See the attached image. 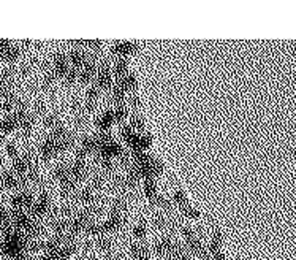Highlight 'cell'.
<instances>
[{
    "label": "cell",
    "instance_id": "3957f363",
    "mask_svg": "<svg viewBox=\"0 0 296 260\" xmlns=\"http://www.w3.org/2000/svg\"><path fill=\"white\" fill-rule=\"evenodd\" d=\"M38 154L41 156V159H43V160H51V159H54V157L59 154L56 138H54L52 135L46 137L45 140L41 141V144H40Z\"/></svg>",
    "mask_w": 296,
    "mask_h": 260
},
{
    "label": "cell",
    "instance_id": "ba28073f",
    "mask_svg": "<svg viewBox=\"0 0 296 260\" xmlns=\"http://www.w3.org/2000/svg\"><path fill=\"white\" fill-rule=\"evenodd\" d=\"M97 71H99V65H97L95 57H89L87 64L80 70V83L89 84L92 80H95Z\"/></svg>",
    "mask_w": 296,
    "mask_h": 260
},
{
    "label": "cell",
    "instance_id": "d6986e66",
    "mask_svg": "<svg viewBox=\"0 0 296 260\" xmlns=\"http://www.w3.org/2000/svg\"><path fill=\"white\" fill-rule=\"evenodd\" d=\"M80 202L84 203L86 207H95L97 203V191L92 187H86L80 192Z\"/></svg>",
    "mask_w": 296,
    "mask_h": 260
},
{
    "label": "cell",
    "instance_id": "e575fe53",
    "mask_svg": "<svg viewBox=\"0 0 296 260\" xmlns=\"http://www.w3.org/2000/svg\"><path fill=\"white\" fill-rule=\"evenodd\" d=\"M129 104H130V106L133 108L135 111H138L141 108V102H140V95H138L136 92L135 94H132L130 95V100H129Z\"/></svg>",
    "mask_w": 296,
    "mask_h": 260
},
{
    "label": "cell",
    "instance_id": "83f0119b",
    "mask_svg": "<svg viewBox=\"0 0 296 260\" xmlns=\"http://www.w3.org/2000/svg\"><path fill=\"white\" fill-rule=\"evenodd\" d=\"M45 125H46V129H49L52 132L54 129H57V127L62 125V121H60V118L57 116V114L51 113L45 118Z\"/></svg>",
    "mask_w": 296,
    "mask_h": 260
},
{
    "label": "cell",
    "instance_id": "4fadbf2b",
    "mask_svg": "<svg viewBox=\"0 0 296 260\" xmlns=\"http://www.w3.org/2000/svg\"><path fill=\"white\" fill-rule=\"evenodd\" d=\"M54 178H56L60 184L67 183V181H71V165L65 164V162H60V164L54 168Z\"/></svg>",
    "mask_w": 296,
    "mask_h": 260
},
{
    "label": "cell",
    "instance_id": "8992f818",
    "mask_svg": "<svg viewBox=\"0 0 296 260\" xmlns=\"http://www.w3.org/2000/svg\"><path fill=\"white\" fill-rule=\"evenodd\" d=\"M33 197L32 193H29L26 191L22 192H17L16 195L11 197V207H13V209H30L33 207Z\"/></svg>",
    "mask_w": 296,
    "mask_h": 260
},
{
    "label": "cell",
    "instance_id": "836d02e7",
    "mask_svg": "<svg viewBox=\"0 0 296 260\" xmlns=\"http://www.w3.org/2000/svg\"><path fill=\"white\" fill-rule=\"evenodd\" d=\"M100 168L106 173L113 172L114 164H113V159H100Z\"/></svg>",
    "mask_w": 296,
    "mask_h": 260
},
{
    "label": "cell",
    "instance_id": "74e56055",
    "mask_svg": "<svg viewBox=\"0 0 296 260\" xmlns=\"http://www.w3.org/2000/svg\"><path fill=\"white\" fill-rule=\"evenodd\" d=\"M11 46V43L8 40H0V57H3V54L8 51V48Z\"/></svg>",
    "mask_w": 296,
    "mask_h": 260
},
{
    "label": "cell",
    "instance_id": "e0dca14e",
    "mask_svg": "<svg viewBox=\"0 0 296 260\" xmlns=\"http://www.w3.org/2000/svg\"><path fill=\"white\" fill-rule=\"evenodd\" d=\"M17 127H19V122H17V119L15 118V114H8L7 118H3L0 121V132H2V134H11V132H15Z\"/></svg>",
    "mask_w": 296,
    "mask_h": 260
},
{
    "label": "cell",
    "instance_id": "d4e9b609",
    "mask_svg": "<svg viewBox=\"0 0 296 260\" xmlns=\"http://www.w3.org/2000/svg\"><path fill=\"white\" fill-rule=\"evenodd\" d=\"M173 203L176 205V207H179L181 209L185 208L187 205H189V200H187V195L179 189V187H176L173 192Z\"/></svg>",
    "mask_w": 296,
    "mask_h": 260
},
{
    "label": "cell",
    "instance_id": "cb8c5ba5",
    "mask_svg": "<svg viewBox=\"0 0 296 260\" xmlns=\"http://www.w3.org/2000/svg\"><path fill=\"white\" fill-rule=\"evenodd\" d=\"M129 125L136 132V134H143V132H144V119H143V116L140 114V111H135V113L130 114V122H129Z\"/></svg>",
    "mask_w": 296,
    "mask_h": 260
},
{
    "label": "cell",
    "instance_id": "2e32d148",
    "mask_svg": "<svg viewBox=\"0 0 296 260\" xmlns=\"http://www.w3.org/2000/svg\"><path fill=\"white\" fill-rule=\"evenodd\" d=\"M113 73L114 76L120 80V78H124L125 75H129V59H124V57H117L114 60L113 64Z\"/></svg>",
    "mask_w": 296,
    "mask_h": 260
},
{
    "label": "cell",
    "instance_id": "d590c367",
    "mask_svg": "<svg viewBox=\"0 0 296 260\" xmlns=\"http://www.w3.org/2000/svg\"><path fill=\"white\" fill-rule=\"evenodd\" d=\"M7 154L11 157V159H17L19 157V153H17V148H16V144L13 143H7Z\"/></svg>",
    "mask_w": 296,
    "mask_h": 260
},
{
    "label": "cell",
    "instance_id": "8d00e7d4",
    "mask_svg": "<svg viewBox=\"0 0 296 260\" xmlns=\"http://www.w3.org/2000/svg\"><path fill=\"white\" fill-rule=\"evenodd\" d=\"M87 46L90 48V50H94V51H100L101 48H103V41H100V40H89L87 41Z\"/></svg>",
    "mask_w": 296,
    "mask_h": 260
},
{
    "label": "cell",
    "instance_id": "8fae6325",
    "mask_svg": "<svg viewBox=\"0 0 296 260\" xmlns=\"http://www.w3.org/2000/svg\"><path fill=\"white\" fill-rule=\"evenodd\" d=\"M116 122L113 110H105L95 121V125L99 127V132H110V129Z\"/></svg>",
    "mask_w": 296,
    "mask_h": 260
},
{
    "label": "cell",
    "instance_id": "277c9868",
    "mask_svg": "<svg viewBox=\"0 0 296 260\" xmlns=\"http://www.w3.org/2000/svg\"><path fill=\"white\" fill-rule=\"evenodd\" d=\"M70 60H68V54H64V52H57L56 56H54V60H52V70L56 71L57 78H65V75L68 73L70 70Z\"/></svg>",
    "mask_w": 296,
    "mask_h": 260
},
{
    "label": "cell",
    "instance_id": "ffe728a7",
    "mask_svg": "<svg viewBox=\"0 0 296 260\" xmlns=\"http://www.w3.org/2000/svg\"><path fill=\"white\" fill-rule=\"evenodd\" d=\"M119 134H120V138H122L124 143L129 144L130 148L133 146V143H135V140H136L138 134H136L133 129H132L129 124H124L122 127H120V132H119Z\"/></svg>",
    "mask_w": 296,
    "mask_h": 260
},
{
    "label": "cell",
    "instance_id": "52a82bcc",
    "mask_svg": "<svg viewBox=\"0 0 296 260\" xmlns=\"http://www.w3.org/2000/svg\"><path fill=\"white\" fill-rule=\"evenodd\" d=\"M97 153H99L100 159H114V157H122L124 149L119 143L111 141L108 144H103V146H100L97 149Z\"/></svg>",
    "mask_w": 296,
    "mask_h": 260
},
{
    "label": "cell",
    "instance_id": "5b68a950",
    "mask_svg": "<svg viewBox=\"0 0 296 260\" xmlns=\"http://www.w3.org/2000/svg\"><path fill=\"white\" fill-rule=\"evenodd\" d=\"M138 50H140V45L135 43V41H116L113 45V52L117 57H124V59L135 54Z\"/></svg>",
    "mask_w": 296,
    "mask_h": 260
},
{
    "label": "cell",
    "instance_id": "f546056e",
    "mask_svg": "<svg viewBox=\"0 0 296 260\" xmlns=\"http://www.w3.org/2000/svg\"><path fill=\"white\" fill-rule=\"evenodd\" d=\"M113 111H114V119H116L117 124H122L124 121L127 119V116H129V111H127V106H125V105L114 106Z\"/></svg>",
    "mask_w": 296,
    "mask_h": 260
},
{
    "label": "cell",
    "instance_id": "4dcf8cb0",
    "mask_svg": "<svg viewBox=\"0 0 296 260\" xmlns=\"http://www.w3.org/2000/svg\"><path fill=\"white\" fill-rule=\"evenodd\" d=\"M182 214L185 219H190V221L200 219V213H198V209L195 207H192V205H187L185 208H182Z\"/></svg>",
    "mask_w": 296,
    "mask_h": 260
},
{
    "label": "cell",
    "instance_id": "4316f807",
    "mask_svg": "<svg viewBox=\"0 0 296 260\" xmlns=\"http://www.w3.org/2000/svg\"><path fill=\"white\" fill-rule=\"evenodd\" d=\"M33 122H35L33 116L30 113L22 121H19V129L24 132V135H30V132H32V129H33Z\"/></svg>",
    "mask_w": 296,
    "mask_h": 260
},
{
    "label": "cell",
    "instance_id": "7c38bea8",
    "mask_svg": "<svg viewBox=\"0 0 296 260\" xmlns=\"http://www.w3.org/2000/svg\"><path fill=\"white\" fill-rule=\"evenodd\" d=\"M87 176V165H86V160H80V159H75V162L71 164V178L78 184L81 183L82 179H86Z\"/></svg>",
    "mask_w": 296,
    "mask_h": 260
},
{
    "label": "cell",
    "instance_id": "603a6c76",
    "mask_svg": "<svg viewBox=\"0 0 296 260\" xmlns=\"http://www.w3.org/2000/svg\"><path fill=\"white\" fill-rule=\"evenodd\" d=\"M84 153L89 154H94L97 153V140H95V135H84L82 140H81V146H80Z\"/></svg>",
    "mask_w": 296,
    "mask_h": 260
},
{
    "label": "cell",
    "instance_id": "ac0fdd59",
    "mask_svg": "<svg viewBox=\"0 0 296 260\" xmlns=\"http://www.w3.org/2000/svg\"><path fill=\"white\" fill-rule=\"evenodd\" d=\"M150 146H152V137L148 134H138L132 151H148Z\"/></svg>",
    "mask_w": 296,
    "mask_h": 260
},
{
    "label": "cell",
    "instance_id": "9a60e30c",
    "mask_svg": "<svg viewBox=\"0 0 296 260\" xmlns=\"http://www.w3.org/2000/svg\"><path fill=\"white\" fill-rule=\"evenodd\" d=\"M143 192L144 197L152 203L157 197H159V187H157V181L155 179H144L143 183Z\"/></svg>",
    "mask_w": 296,
    "mask_h": 260
},
{
    "label": "cell",
    "instance_id": "f35d334b",
    "mask_svg": "<svg viewBox=\"0 0 296 260\" xmlns=\"http://www.w3.org/2000/svg\"><path fill=\"white\" fill-rule=\"evenodd\" d=\"M5 189V183H3V174L2 172H0V191H3Z\"/></svg>",
    "mask_w": 296,
    "mask_h": 260
},
{
    "label": "cell",
    "instance_id": "44dd1931",
    "mask_svg": "<svg viewBox=\"0 0 296 260\" xmlns=\"http://www.w3.org/2000/svg\"><path fill=\"white\" fill-rule=\"evenodd\" d=\"M111 102L114 104V106L117 105H125L127 102V92L119 86V84L116 83L111 89Z\"/></svg>",
    "mask_w": 296,
    "mask_h": 260
},
{
    "label": "cell",
    "instance_id": "30bf717a",
    "mask_svg": "<svg viewBox=\"0 0 296 260\" xmlns=\"http://www.w3.org/2000/svg\"><path fill=\"white\" fill-rule=\"evenodd\" d=\"M99 97H100V89L95 84H90L89 89L86 90V104H84L86 113H92L95 110L97 104H99Z\"/></svg>",
    "mask_w": 296,
    "mask_h": 260
},
{
    "label": "cell",
    "instance_id": "7a4b0ae2",
    "mask_svg": "<svg viewBox=\"0 0 296 260\" xmlns=\"http://www.w3.org/2000/svg\"><path fill=\"white\" fill-rule=\"evenodd\" d=\"M49 209H51V198L46 192H43L38 197V200L33 203V207L30 208V217L35 221L41 219V217H45L49 213Z\"/></svg>",
    "mask_w": 296,
    "mask_h": 260
},
{
    "label": "cell",
    "instance_id": "7402d4cb",
    "mask_svg": "<svg viewBox=\"0 0 296 260\" xmlns=\"http://www.w3.org/2000/svg\"><path fill=\"white\" fill-rule=\"evenodd\" d=\"M132 237L136 241H144L148 237V224L144 221H138L132 228Z\"/></svg>",
    "mask_w": 296,
    "mask_h": 260
},
{
    "label": "cell",
    "instance_id": "6da1fadb",
    "mask_svg": "<svg viewBox=\"0 0 296 260\" xmlns=\"http://www.w3.org/2000/svg\"><path fill=\"white\" fill-rule=\"evenodd\" d=\"M113 67L111 64L108 62V60H101L100 65H99V71H97V76L94 80V84L97 87L100 89V92H103V90H110L113 89Z\"/></svg>",
    "mask_w": 296,
    "mask_h": 260
},
{
    "label": "cell",
    "instance_id": "d6a6232c",
    "mask_svg": "<svg viewBox=\"0 0 296 260\" xmlns=\"http://www.w3.org/2000/svg\"><path fill=\"white\" fill-rule=\"evenodd\" d=\"M64 81L67 83V84H75L76 81H80V70H76V69L71 67V69L68 70V73L65 75Z\"/></svg>",
    "mask_w": 296,
    "mask_h": 260
},
{
    "label": "cell",
    "instance_id": "1f68e13d",
    "mask_svg": "<svg viewBox=\"0 0 296 260\" xmlns=\"http://www.w3.org/2000/svg\"><path fill=\"white\" fill-rule=\"evenodd\" d=\"M171 202L173 200H168V198L165 197V195H159L155 198V200L152 202V205H155V207H159V208H162V209H166V211H170L171 209Z\"/></svg>",
    "mask_w": 296,
    "mask_h": 260
},
{
    "label": "cell",
    "instance_id": "484cf974",
    "mask_svg": "<svg viewBox=\"0 0 296 260\" xmlns=\"http://www.w3.org/2000/svg\"><path fill=\"white\" fill-rule=\"evenodd\" d=\"M19 56H21V50L17 46H13L11 45L10 48H8V51L3 54V60H7V62H10V64H13V62H16L17 59H19Z\"/></svg>",
    "mask_w": 296,
    "mask_h": 260
},
{
    "label": "cell",
    "instance_id": "f1b7e54d",
    "mask_svg": "<svg viewBox=\"0 0 296 260\" xmlns=\"http://www.w3.org/2000/svg\"><path fill=\"white\" fill-rule=\"evenodd\" d=\"M75 191H76V183L73 179L67 181V183H64V184H60V193H62L64 198L71 197L75 193Z\"/></svg>",
    "mask_w": 296,
    "mask_h": 260
},
{
    "label": "cell",
    "instance_id": "5bb4252c",
    "mask_svg": "<svg viewBox=\"0 0 296 260\" xmlns=\"http://www.w3.org/2000/svg\"><path fill=\"white\" fill-rule=\"evenodd\" d=\"M117 84L120 87H122L127 94H135L136 92V87H138V81H136V76L132 73L125 75L124 78H120V80H117Z\"/></svg>",
    "mask_w": 296,
    "mask_h": 260
},
{
    "label": "cell",
    "instance_id": "9c48e42d",
    "mask_svg": "<svg viewBox=\"0 0 296 260\" xmlns=\"http://www.w3.org/2000/svg\"><path fill=\"white\" fill-rule=\"evenodd\" d=\"M68 60H70V65L76 70H81L84 65L87 64V54L84 52L82 50H80V48H73L70 52H68Z\"/></svg>",
    "mask_w": 296,
    "mask_h": 260
}]
</instances>
